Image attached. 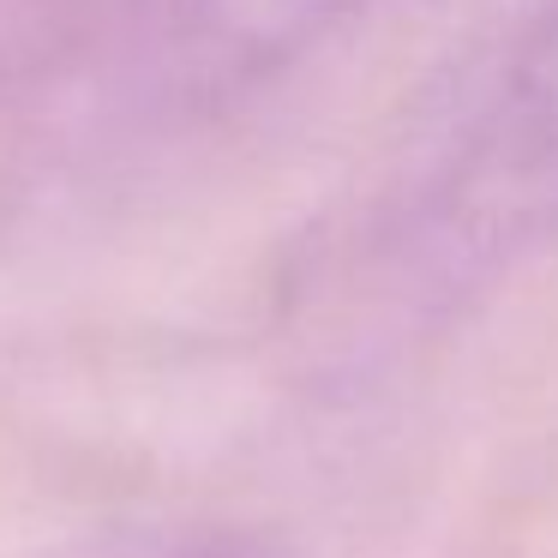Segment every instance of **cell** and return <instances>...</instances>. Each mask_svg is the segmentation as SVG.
<instances>
[{
    "instance_id": "cell-3",
    "label": "cell",
    "mask_w": 558,
    "mask_h": 558,
    "mask_svg": "<svg viewBox=\"0 0 558 558\" xmlns=\"http://www.w3.org/2000/svg\"><path fill=\"white\" fill-rule=\"evenodd\" d=\"M157 558H270V546L246 541V534H198V541H181Z\"/></svg>"
},
{
    "instance_id": "cell-2",
    "label": "cell",
    "mask_w": 558,
    "mask_h": 558,
    "mask_svg": "<svg viewBox=\"0 0 558 558\" xmlns=\"http://www.w3.org/2000/svg\"><path fill=\"white\" fill-rule=\"evenodd\" d=\"M378 0H138L133 25L157 37L186 85L234 90L318 54Z\"/></svg>"
},
{
    "instance_id": "cell-1",
    "label": "cell",
    "mask_w": 558,
    "mask_h": 558,
    "mask_svg": "<svg viewBox=\"0 0 558 558\" xmlns=\"http://www.w3.org/2000/svg\"><path fill=\"white\" fill-rule=\"evenodd\" d=\"M414 229L438 270H498L558 241V0H529L426 169Z\"/></svg>"
}]
</instances>
